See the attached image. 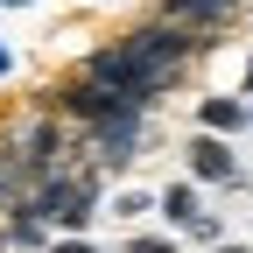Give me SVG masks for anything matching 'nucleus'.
Wrapping results in <instances>:
<instances>
[{"mask_svg": "<svg viewBox=\"0 0 253 253\" xmlns=\"http://www.w3.org/2000/svg\"><path fill=\"white\" fill-rule=\"evenodd\" d=\"M197 56H204V42L176 36V28H162V21H134V28H120L113 42L84 49V56H78V71H84L91 84L134 91L141 106H155L162 91H176V84L190 78V63H197Z\"/></svg>", "mask_w": 253, "mask_h": 253, "instance_id": "1", "label": "nucleus"}, {"mask_svg": "<svg viewBox=\"0 0 253 253\" xmlns=\"http://www.w3.org/2000/svg\"><path fill=\"white\" fill-rule=\"evenodd\" d=\"M28 204H36V218H42L56 239H84V232H91V211L106 204V176L91 169V162H78V169H49V176H36Z\"/></svg>", "mask_w": 253, "mask_h": 253, "instance_id": "2", "label": "nucleus"}, {"mask_svg": "<svg viewBox=\"0 0 253 253\" xmlns=\"http://www.w3.org/2000/svg\"><path fill=\"white\" fill-rule=\"evenodd\" d=\"M148 21H162V28L211 49L225 28H239V0H148Z\"/></svg>", "mask_w": 253, "mask_h": 253, "instance_id": "3", "label": "nucleus"}, {"mask_svg": "<svg viewBox=\"0 0 253 253\" xmlns=\"http://www.w3.org/2000/svg\"><path fill=\"white\" fill-rule=\"evenodd\" d=\"M155 211L169 218V232H183V239H197V246H218V218L204 211V197H197V183H162L155 190Z\"/></svg>", "mask_w": 253, "mask_h": 253, "instance_id": "4", "label": "nucleus"}, {"mask_svg": "<svg viewBox=\"0 0 253 253\" xmlns=\"http://www.w3.org/2000/svg\"><path fill=\"white\" fill-rule=\"evenodd\" d=\"M183 162H190V183H218V190H239V183H246L232 141H218V134H190Z\"/></svg>", "mask_w": 253, "mask_h": 253, "instance_id": "5", "label": "nucleus"}, {"mask_svg": "<svg viewBox=\"0 0 253 253\" xmlns=\"http://www.w3.org/2000/svg\"><path fill=\"white\" fill-rule=\"evenodd\" d=\"M0 232H7V253H49V225H42V218H36V204H7V211H0Z\"/></svg>", "mask_w": 253, "mask_h": 253, "instance_id": "6", "label": "nucleus"}, {"mask_svg": "<svg viewBox=\"0 0 253 253\" xmlns=\"http://www.w3.org/2000/svg\"><path fill=\"white\" fill-rule=\"evenodd\" d=\"M239 126H253L239 91H211V99H197V134H218V141H232Z\"/></svg>", "mask_w": 253, "mask_h": 253, "instance_id": "7", "label": "nucleus"}, {"mask_svg": "<svg viewBox=\"0 0 253 253\" xmlns=\"http://www.w3.org/2000/svg\"><path fill=\"white\" fill-rule=\"evenodd\" d=\"M28 190H36V176H28V162H21L14 148H0V211H7V204H21Z\"/></svg>", "mask_w": 253, "mask_h": 253, "instance_id": "8", "label": "nucleus"}, {"mask_svg": "<svg viewBox=\"0 0 253 253\" xmlns=\"http://www.w3.org/2000/svg\"><path fill=\"white\" fill-rule=\"evenodd\" d=\"M148 211H155V190H141V183H126L120 197H113V218H120V225H134V218H148Z\"/></svg>", "mask_w": 253, "mask_h": 253, "instance_id": "9", "label": "nucleus"}, {"mask_svg": "<svg viewBox=\"0 0 253 253\" xmlns=\"http://www.w3.org/2000/svg\"><path fill=\"white\" fill-rule=\"evenodd\" d=\"M120 253H183V246H176V232H134Z\"/></svg>", "mask_w": 253, "mask_h": 253, "instance_id": "10", "label": "nucleus"}, {"mask_svg": "<svg viewBox=\"0 0 253 253\" xmlns=\"http://www.w3.org/2000/svg\"><path fill=\"white\" fill-rule=\"evenodd\" d=\"M49 253H106L99 239H49Z\"/></svg>", "mask_w": 253, "mask_h": 253, "instance_id": "11", "label": "nucleus"}, {"mask_svg": "<svg viewBox=\"0 0 253 253\" xmlns=\"http://www.w3.org/2000/svg\"><path fill=\"white\" fill-rule=\"evenodd\" d=\"M239 84H246V91H239V99H253V56H246V78H239Z\"/></svg>", "mask_w": 253, "mask_h": 253, "instance_id": "12", "label": "nucleus"}, {"mask_svg": "<svg viewBox=\"0 0 253 253\" xmlns=\"http://www.w3.org/2000/svg\"><path fill=\"white\" fill-rule=\"evenodd\" d=\"M211 253H253V246H232V239H218V246H211Z\"/></svg>", "mask_w": 253, "mask_h": 253, "instance_id": "13", "label": "nucleus"}, {"mask_svg": "<svg viewBox=\"0 0 253 253\" xmlns=\"http://www.w3.org/2000/svg\"><path fill=\"white\" fill-rule=\"evenodd\" d=\"M7 71H14V56H7V42H0V78H7Z\"/></svg>", "mask_w": 253, "mask_h": 253, "instance_id": "14", "label": "nucleus"}, {"mask_svg": "<svg viewBox=\"0 0 253 253\" xmlns=\"http://www.w3.org/2000/svg\"><path fill=\"white\" fill-rule=\"evenodd\" d=\"M0 7H36V0H0Z\"/></svg>", "mask_w": 253, "mask_h": 253, "instance_id": "15", "label": "nucleus"}, {"mask_svg": "<svg viewBox=\"0 0 253 253\" xmlns=\"http://www.w3.org/2000/svg\"><path fill=\"white\" fill-rule=\"evenodd\" d=\"M246 120H253V99H246Z\"/></svg>", "mask_w": 253, "mask_h": 253, "instance_id": "16", "label": "nucleus"}]
</instances>
